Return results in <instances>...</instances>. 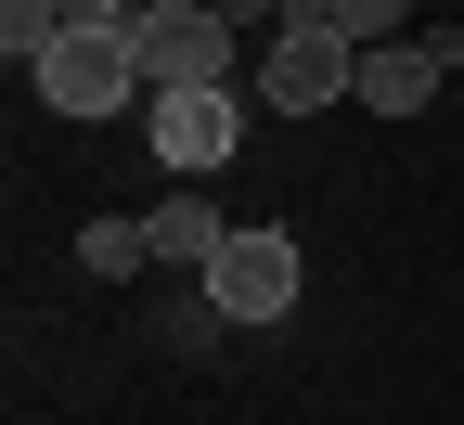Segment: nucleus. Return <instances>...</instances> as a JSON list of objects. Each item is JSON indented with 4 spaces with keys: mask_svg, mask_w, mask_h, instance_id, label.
<instances>
[{
    "mask_svg": "<svg viewBox=\"0 0 464 425\" xmlns=\"http://www.w3.org/2000/svg\"><path fill=\"white\" fill-rule=\"evenodd\" d=\"M297 284H310V258H297V232H271V219H232V246H219V271H207V296H219V323H246V335H271V323H297Z\"/></svg>",
    "mask_w": 464,
    "mask_h": 425,
    "instance_id": "f257e3e1",
    "label": "nucleus"
},
{
    "mask_svg": "<svg viewBox=\"0 0 464 425\" xmlns=\"http://www.w3.org/2000/svg\"><path fill=\"white\" fill-rule=\"evenodd\" d=\"M39 103H52V116H130V103H155L130 26H65L52 65H39Z\"/></svg>",
    "mask_w": 464,
    "mask_h": 425,
    "instance_id": "f03ea898",
    "label": "nucleus"
},
{
    "mask_svg": "<svg viewBox=\"0 0 464 425\" xmlns=\"http://www.w3.org/2000/svg\"><path fill=\"white\" fill-rule=\"evenodd\" d=\"M142 91H232V14H207V0H142Z\"/></svg>",
    "mask_w": 464,
    "mask_h": 425,
    "instance_id": "7ed1b4c3",
    "label": "nucleus"
},
{
    "mask_svg": "<svg viewBox=\"0 0 464 425\" xmlns=\"http://www.w3.org/2000/svg\"><path fill=\"white\" fill-rule=\"evenodd\" d=\"M142 142L181 168V180L232 168V142H246V78H232V91H155V103H142Z\"/></svg>",
    "mask_w": 464,
    "mask_h": 425,
    "instance_id": "20e7f679",
    "label": "nucleus"
},
{
    "mask_svg": "<svg viewBox=\"0 0 464 425\" xmlns=\"http://www.w3.org/2000/svg\"><path fill=\"white\" fill-rule=\"evenodd\" d=\"M258 103H271V116L362 103V52H348V39H271V52H258Z\"/></svg>",
    "mask_w": 464,
    "mask_h": 425,
    "instance_id": "39448f33",
    "label": "nucleus"
},
{
    "mask_svg": "<svg viewBox=\"0 0 464 425\" xmlns=\"http://www.w3.org/2000/svg\"><path fill=\"white\" fill-rule=\"evenodd\" d=\"M451 65H464V26H426V39H387V52H362V116H426Z\"/></svg>",
    "mask_w": 464,
    "mask_h": 425,
    "instance_id": "423d86ee",
    "label": "nucleus"
},
{
    "mask_svg": "<svg viewBox=\"0 0 464 425\" xmlns=\"http://www.w3.org/2000/svg\"><path fill=\"white\" fill-rule=\"evenodd\" d=\"M142 219H155V271H194V284H207L219 246H232V219H219L207 194H168V207H142Z\"/></svg>",
    "mask_w": 464,
    "mask_h": 425,
    "instance_id": "0eeeda50",
    "label": "nucleus"
},
{
    "mask_svg": "<svg viewBox=\"0 0 464 425\" xmlns=\"http://www.w3.org/2000/svg\"><path fill=\"white\" fill-rule=\"evenodd\" d=\"M78 271H91V284L155 271V219H78Z\"/></svg>",
    "mask_w": 464,
    "mask_h": 425,
    "instance_id": "6e6552de",
    "label": "nucleus"
},
{
    "mask_svg": "<svg viewBox=\"0 0 464 425\" xmlns=\"http://www.w3.org/2000/svg\"><path fill=\"white\" fill-rule=\"evenodd\" d=\"M413 14L426 0H335V39L348 52H387V39H413Z\"/></svg>",
    "mask_w": 464,
    "mask_h": 425,
    "instance_id": "1a4fd4ad",
    "label": "nucleus"
},
{
    "mask_svg": "<svg viewBox=\"0 0 464 425\" xmlns=\"http://www.w3.org/2000/svg\"><path fill=\"white\" fill-rule=\"evenodd\" d=\"M65 26H142V0H65Z\"/></svg>",
    "mask_w": 464,
    "mask_h": 425,
    "instance_id": "9d476101",
    "label": "nucleus"
},
{
    "mask_svg": "<svg viewBox=\"0 0 464 425\" xmlns=\"http://www.w3.org/2000/svg\"><path fill=\"white\" fill-rule=\"evenodd\" d=\"M207 14H232V26H284V0H207Z\"/></svg>",
    "mask_w": 464,
    "mask_h": 425,
    "instance_id": "9b49d317",
    "label": "nucleus"
}]
</instances>
